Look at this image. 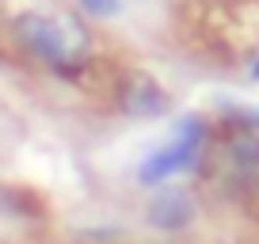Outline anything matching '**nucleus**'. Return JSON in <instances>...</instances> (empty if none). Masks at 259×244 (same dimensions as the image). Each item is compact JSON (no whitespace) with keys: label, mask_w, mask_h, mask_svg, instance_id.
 <instances>
[{"label":"nucleus","mask_w":259,"mask_h":244,"mask_svg":"<svg viewBox=\"0 0 259 244\" xmlns=\"http://www.w3.org/2000/svg\"><path fill=\"white\" fill-rule=\"evenodd\" d=\"M80 8L88 12V16H99V19H107V16H114V12L122 8V0H80Z\"/></svg>","instance_id":"423d86ee"},{"label":"nucleus","mask_w":259,"mask_h":244,"mask_svg":"<svg viewBox=\"0 0 259 244\" xmlns=\"http://www.w3.org/2000/svg\"><path fill=\"white\" fill-rule=\"evenodd\" d=\"M202 153H206V126H202V118H191V122H183V126L171 134L168 145H160L153 156H145V164H141L138 176H141V183L156 187V183H164V179L194 168Z\"/></svg>","instance_id":"f03ea898"},{"label":"nucleus","mask_w":259,"mask_h":244,"mask_svg":"<svg viewBox=\"0 0 259 244\" xmlns=\"http://www.w3.org/2000/svg\"><path fill=\"white\" fill-rule=\"evenodd\" d=\"M248 122H251V126H259V111H248Z\"/></svg>","instance_id":"0eeeda50"},{"label":"nucleus","mask_w":259,"mask_h":244,"mask_svg":"<svg viewBox=\"0 0 259 244\" xmlns=\"http://www.w3.org/2000/svg\"><path fill=\"white\" fill-rule=\"evenodd\" d=\"M19 214H27L19 191L8 187V183H0V218H19Z\"/></svg>","instance_id":"39448f33"},{"label":"nucleus","mask_w":259,"mask_h":244,"mask_svg":"<svg viewBox=\"0 0 259 244\" xmlns=\"http://www.w3.org/2000/svg\"><path fill=\"white\" fill-rule=\"evenodd\" d=\"M251 73H255V76H259V61H255V69H251Z\"/></svg>","instance_id":"6e6552de"},{"label":"nucleus","mask_w":259,"mask_h":244,"mask_svg":"<svg viewBox=\"0 0 259 244\" xmlns=\"http://www.w3.org/2000/svg\"><path fill=\"white\" fill-rule=\"evenodd\" d=\"M221 179L236 195L251 198L259 195V138L255 134H236L225 141L221 153Z\"/></svg>","instance_id":"7ed1b4c3"},{"label":"nucleus","mask_w":259,"mask_h":244,"mask_svg":"<svg viewBox=\"0 0 259 244\" xmlns=\"http://www.w3.org/2000/svg\"><path fill=\"white\" fill-rule=\"evenodd\" d=\"M16 42L57 73H76L92 57V31L76 12L65 8H27L12 23Z\"/></svg>","instance_id":"f257e3e1"},{"label":"nucleus","mask_w":259,"mask_h":244,"mask_svg":"<svg viewBox=\"0 0 259 244\" xmlns=\"http://www.w3.org/2000/svg\"><path fill=\"white\" fill-rule=\"evenodd\" d=\"M194 198L187 195V191H176V187H168V191H160V195L149 202V221H153L156 229H187L194 221Z\"/></svg>","instance_id":"20e7f679"}]
</instances>
